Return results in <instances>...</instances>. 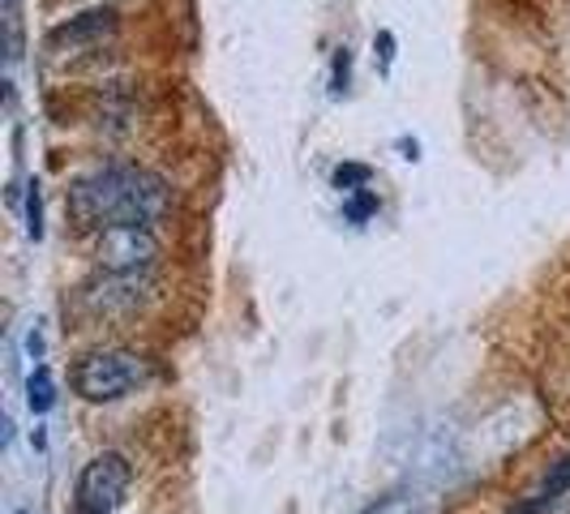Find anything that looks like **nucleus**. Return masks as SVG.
<instances>
[{
    "label": "nucleus",
    "instance_id": "obj_13",
    "mask_svg": "<svg viewBox=\"0 0 570 514\" xmlns=\"http://www.w3.org/2000/svg\"><path fill=\"white\" fill-rule=\"evenodd\" d=\"M511 514H544V497L537 493V497H523V502H514Z\"/></svg>",
    "mask_w": 570,
    "mask_h": 514
},
{
    "label": "nucleus",
    "instance_id": "obj_5",
    "mask_svg": "<svg viewBox=\"0 0 570 514\" xmlns=\"http://www.w3.org/2000/svg\"><path fill=\"white\" fill-rule=\"evenodd\" d=\"M146 275H120V270H104L95 284H86L82 300L95 314H125V309H138L146 300Z\"/></svg>",
    "mask_w": 570,
    "mask_h": 514
},
{
    "label": "nucleus",
    "instance_id": "obj_11",
    "mask_svg": "<svg viewBox=\"0 0 570 514\" xmlns=\"http://www.w3.org/2000/svg\"><path fill=\"white\" fill-rule=\"evenodd\" d=\"M27 231L35 240L43 236V194H39V180L30 185V198H27Z\"/></svg>",
    "mask_w": 570,
    "mask_h": 514
},
{
    "label": "nucleus",
    "instance_id": "obj_10",
    "mask_svg": "<svg viewBox=\"0 0 570 514\" xmlns=\"http://www.w3.org/2000/svg\"><path fill=\"white\" fill-rule=\"evenodd\" d=\"M373 210H377V194H373V189H361V194H352V198L343 201V215H347L352 224H361V219H370Z\"/></svg>",
    "mask_w": 570,
    "mask_h": 514
},
{
    "label": "nucleus",
    "instance_id": "obj_14",
    "mask_svg": "<svg viewBox=\"0 0 570 514\" xmlns=\"http://www.w3.org/2000/svg\"><path fill=\"white\" fill-rule=\"evenodd\" d=\"M27 347H30V356H35V360H39V356H43V335H39V326H35V330H30Z\"/></svg>",
    "mask_w": 570,
    "mask_h": 514
},
{
    "label": "nucleus",
    "instance_id": "obj_1",
    "mask_svg": "<svg viewBox=\"0 0 570 514\" xmlns=\"http://www.w3.org/2000/svg\"><path fill=\"white\" fill-rule=\"evenodd\" d=\"M69 210L82 228H150L168 210V185L138 164H104L73 180Z\"/></svg>",
    "mask_w": 570,
    "mask_h": 514
},
{
    "label": "nucleus",
    "instance_id": "obj_7",
    "mask_svg": "<svg viewBox=\"0 0 570 514\" xmlns=\"http://www.w3.org/2000/svg\"><path fill=\"white\" fill-rule=\"evenodd\" d=\"M27 403L35 416L52 412V403H57V377H52L48 365H35V373L27 377Z\"/></svg>",
    "mask_w": 570,
    "mask_h": 514
},
{
    "label": "nucleus",
    "instance_id": "obj_16",
    "mask_svg": "<svg viewBox=\"0 0 570 514\" xmlns=\"http://www.w3.org/2000/svg\"><path fill=\"white\" fill-rule=\"evenodd\" d=\"M4 4H9V13H13V0H4Z\"/></svg>",
    "mask_w": 570,
    "mask_h": 514
},
{
    "label": "nucleus",
    "instance_id": "obj_3",
    "mask_svg": "<svg viewBox=\"0 0 570 514\" xmlns=\"http://www.w3.org/2000/svg\"><path fill=\"white\" fill-rule=\"evenodd\" d=\"M134 481V467L120 451H104L82 467L78 476V493H73V506L78 514H116V506L125 502Z\"/></svg>",
    "mask_w": 570,
    "mask_h": 514
},
{
    "label": "nucleus",
    "instance_id": "obj_15",
    "mask_svg": "<svg viewBox=\"0 0 570 514\" xmlns=\"http://www.w3.org/2000/svg\"><path fill=\"white\" fill-rule=\"evenodd\" d=\"M400 150H407V159H416V150H421V146L407 142V138H400Z\"/></svg>",
    "mask_w": 570,
    "mask_h": 514
},
{
    "label": "nucleus",
    "instance_id": "obj_9",
    "mask_svg": "<svg viewBox=\"0 0 570 514\" xmlns=\"http://www.w3.org/2000/svg\"><path fill=\"white\" fill-rule=\"evenodd\" d=\"M370 164H340V168L331 171V180H335V189L343 194H361V189H370Z\"/></svg>",
    "mask_w": 570,
    "mask_h": 514
},
{
    "label": "nucleus",
    "instance_id": "obj_4",
    "mask_svg": "<svg viewBox=\"0 0 570 514\" xmlns=\"http://www.w3.org/2000/svg\"><path fill=\"white\" fill-rule=\"evenodd\" d=\"M155 257H159V240L150 236V228H108L99 236V261H104V270L146 275Z\"/></svg>",
    "mask_w": 570,
    "mask_h": 514
},
{
    "label": "nucleus",
    "instance_id": "obj_2",
    "mask_svg": "<svg viewBox=\"0 0 570 514\" xmlns=\"http://www.w3.org/2000/svg\"><path fill=\"white\" fill-rule=\"evenodd\" d=\"M146 360L138 352H125V347H99V352H86L82 360L73 365L69 382L86 403H116L125 399L129 391H138L146 382Z\"/></svg>",
    "mask_w": 570,
    "mask_h": 514
},
{
    "label": "nucleus",
    "instance_id": "obj_6",
    "mask_svg": "<svg viewBox=\"0 0 570 514\" xmlns=\"http://www.w3.org/2000/svg\"><path fill=\"white\" fill-rule=\"evenodd\" d=\"M116 27V9H86V13H78V18H69V22H60L52 34H48V48H78V43H86V39H99V34H108V30Z\"/></svg>",
    "mask_w": 570,
    "mask_h": 514
},
{
    "label": "nucleus",
    "instance_id": "obj_8",
    "mask_svg": "<svg viewBox=\"0 0 570 514\" xmlns=\"http://www.w3.org/2000/svg\"><path fill=\"white\" fill-rule=\"evenodd\" d=\"M567 493H570V455H562L549 467V476L541 481V497H544V506H549V502H558V497H567Z\"/></svg>",
    "mask_w": 570,
    "mask_h": 514
},
{
    "label": "nucleus",
    "instance_id": "obj_17",
    "mask_svg": "<svg viewBox=\"0 0 570 514\" xmlns=\"http://www.w3.org/2000/svg\"><path fill=\"white\" fill-rule=\"evenodd\" d=\"M13 514H30V511H13Z\"/></svg>",
    "mask_w": 570,
    "mask_h": 514
},
{
    "label": "nucleus",
    "instance_id": "obj_12",
    "mask_svg": "<svg viewBox=\"0 0 570 514\" xmlns=\"http://www.w3.org/2000/svg\"><path fill=\"white\" fill-rule=\"evenodd\" d=\"M347 65H352V57H347V48H340V57H335V73H331V90H335V95L347 90Z\"/></svg>",
    "mask_w": 570,
    "mask_h": 514
}]
</instances>
